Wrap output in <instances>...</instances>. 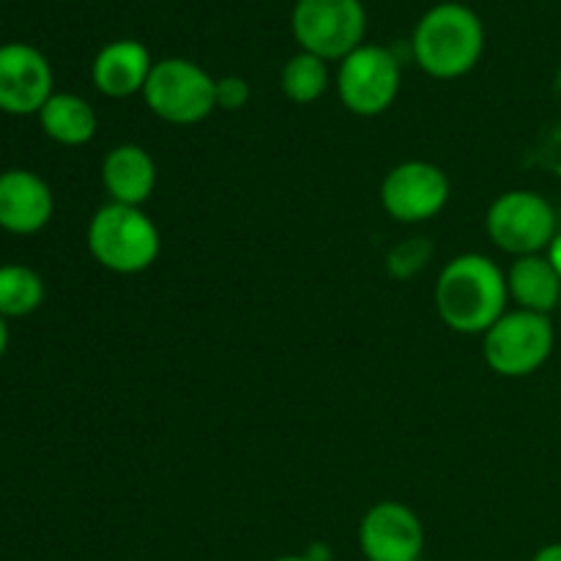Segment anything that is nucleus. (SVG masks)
I'll return each mask as SVG.
<instances>
[{
  "label": "nucleus",
  "mask_w": 561,
  "mask_h": 561,
  "mask_svg": "<svg viewBox=\"0 0 561 561\" xmlns=\"http://www.w3.org/2000/svg\"><path fill=\"white\" fill-rule=\"evenodd\" d=\"M436 312L453 332L485 334L507 312V272L480 252L453 257L436 283Z\"/></svg>",
  "instance_id": "1"
},
{
  "label": "nucleus",
  "mask_w": 561,
  "mask_h": 561,
  "mask_svg": "<svg viewBox=\"0 0 561 561\" xmlns=\"http://www.w3.org/2000/svg\"><path fill=\"white\" fill-rule=\"evenodd\" d=\"M411 49L425 75L436 80H458L480 64L485 27L469 5H433L416 25Z\"/></svg>",
  "instance_id": "2"
},
{
  "label": "nucleus",
  "mask_w": 561,
  "mask_h": 561,
  "mask_svg": "<svg viewBox=\"0 0 561 561\" xmlns=\"http://www.w3.org/2000/svg\"><path fill=\"white\" fill-rule=\"evenodd\" d=\"M88 250L107 272L140 274L157 263L162 236L142 208L107 203L88 222Z\"/></svg>",
  "instance_id": "3"
},
{
  "label": "nucleus",
  "mask_w": 561,
  "mask_h": 561,
  "mask_svg": "<svg viewBox=\"0 0 561 561\" xmlns=\"http://www.w3.org/2000/svg\"><path fill=\"white\" fill-rule=\"evenodd\" d=\"M142 99L164 124L195 126L217 110V80L192 60L164 58L153 64Z\"/></svg>",
  "instance_id": "4"
},
{
  "label": "nucleus",
  "mask_w": 561,
  "mask_h": 561,
  "mask_svg": "<svg viewBox=\"0 0 561 561\" xmlns=\"http://www.w3.org/2000/svg\"><path fill=\"white\" fill-rule=\"evenodd\" d=\"M553 343H557V332H553L551 316L513 310L504 312L482 334V356L496 376L524 378L551 359Z\"/></svg>",
  "instance_id": "5"
},
{
  "label": "nucleus",
  "mask_w": 561,
  "mask_h": 561,
  "mask_svg": "<svg viewBox=\"0 0 561 561\" xmlns=\"http://www.w3.org/2000/svg\"><path fill=\"white\" fill-rule=\"evenodd\" d=\"M485 230L493 244L510 255H542L557 239V211L531 190L504 192L488 208Z\"/></svg>",
  "instance_id": "6"
},
{
  "label": "nucleus",
  "mask_w": 561,
  "mask_h": 561,
  "mask_svg": "<svg viewBox=\"0 0 561 561\" xmlns=\"http://www.w3.org/2000/svg\"><path fill=\"white\" fill-rule=\"evenodd\" d=\"M290 25L301 53L318 55L329 64L362 47L367 14L362 0H299Z\"/></svg>",
  "instance_id": "7"
},
{
  "label": "nucleus",
  "mask_w": 561,
  "mask_h": 561,
  "mask_svg": "<svg viewBox=\"0 0 561 561\" xmlns=\"http://www.w3.org/2000/svg\"><path fill=\"white\" fill-rule=\"evenodd\" d=\"M340 102L348 113L376 118L387 113L400 93V64L392 49L381 44H362L340 60Z\"/></svg>",
  "instance_id": "8"
},
{
  "label": "nucleus",
  "mask_w": 561,
  "mask_h": 561,
  "mask_svg": "<svg viewBox=\"0 0 561 561\" xmlns=\"http://www.w3.org/2000/svg\"><path fill=\"white\" fill-rule=\"evenodd\" d=\"M447 173L438 164L411 159L389 170L381 181V206L394 222L414 225L438 217L449 201Z\"/></svg>",
  "instance_id": "9"
},
{
  "label": "nucleus",
  "mask_w": 561,
  "mask_h": 561,
  "mask_svg": "<svg viewBox=\"0 0 561 561\" xmlns=\"http://www.w3.org/2000/svg\"><path fill=\"white\" fill-rule=\"evenodd\" d=\"M359 548L367 561H416L425 551L420 515L403 502H378L359 524Z\"/></svg>",
  "instance_id": "10"
},
{
  "label": "nucleus",
  "mask_w": 561,
  "mask_h": 561,
  "mask_svg": "<svg viewBox=\"0 0 561 561\" xmlns=\"http://www.w3.org/2000/svg\"><path fill=\"white\" fill-rule=\"evenodd\" d=\"M53 96V69L31 44L0 47V110L9 115H38Z\"/></svg>",
  "instance_id": "11"
},
{
  "label": "nucleus",
  "mask_w": 561,
  "mask_h": 561,
  "mask_svg": "<svg viewBox=\"0 0 561 561\" xmlns=\"http://www.w3.org/2000/svg\"><path fill=\"white\" fill-rule=\"evenodd\" d=\"M55 211L53 190L31 170L0 173V228L16 236H31L47 228Z\"/></svg>",
  "instance_id": "12"
},
{
  "label": "nucleus",
  "mask_w": 561,
  "mask_h": 561,
  "mask_svg": "<svg viewBox=\"0 0 561 561\" xmlns=\"http://www.w3.org/2000/svg\"><path fill=\"white\" fill-rule=\"evenodd\" d=\"M153 60L146 44L135 38H121L99 49L93 58V85L110 99H126L142 93L148 77H151Z\"/></svg>",
  "instance_id": "13"
},
{
  "label": "nucleus",
  "mask_w": 561,
  "mask_h": 561,
  "mask_svg": "<svg viewBox=\"0 0 561 561\" xmlns=\"http://www.w3.org/2000/svg\"><path fill=\"white\" fill-rule=\"evenodd\" d=\"M102 184L110 203L142 208V203L151 201L157 190V162L137 142H121L104 157Z\"/></svg>",
  "instance_id": "14"
},
{
  "label": "nucleus",
  "mask_w": 561,
  "mask_h": 561,
  "mask_svg": "<svg viewBox=\"0 0 561 561\" xmlns=\"http://www.w3.org/2000/svg\"><path fill=\"white\" fill-rule=\"evenodd\" d=\"M507 290L518 310L551 316L561 299V279L546 255H524L510 266Z\"/></svg>",
  "instance_id": "15"
},
{
  "label": "nucleus",
  "mask_w": 561,
  "mask_h": 561,
  "mask_svg": "<svg viewBox=\"0 0 561 561\" xmlns=\"http://www.w3.org/2000/svg\"><path fill=\"white\" fill-rule=\"evenodd\" d=\"M38 124L49 140L60 146H85L96 137L99 118L91 104L75 93H53L42 110H38Z\"/></svg>",
  "instance_id": "16"
},
{
  "label": "nucleus",
  "mask_w": 561,
  "mask_h": 561,
  "mask_svg": "<svg viewBox=\"0 0 561 561\" xmlns=\"http://www.w3.org/2000/svg\"><path fill=\"white\" fill-rule=\"evenodd\" d=\"M44 301V279L31 266L5 263L0 266V316L25 318Z\"/></svg>",
  "instance_id": "17"
},
{
  "label": "nucleus",
  "mask_w": 561,
  "mask_h": 561,
  "mask_svg": "<svg viewBox=\"0 0 561 561\" xmlns=\"http://www.w3.org/2000/svg\"><path fill=\"white\" fill-rule=\"evenodd\" d=\"M329 85V69L327 60H321L318 55L299 53L283 66V75H279V88H283L285 96L294 104H312L323 96Z\"/></svg>",
  "instance_id": "18"
},
{
  "label": "nucleus",
  "mask_w": 561,
  "mask_h": 561,
  "mask_svg": "<svg viewBox=\"0 0 561 561\" xmlns=\"http://www.w3.org/2000/svg\"><path fill=\"white\" fill-rule=\"evenodd\" d=\"M433 255V244L427 239H405L392 247L387 255V272L394 279H411L427 266Z\"/></svg>",
  "instance_id": "19"
},
{
  "label": "nucleus",
  "mask_w": 561,
  "mask_h": 561,
  "mask_svg": "<svg viewBox=\"0 0 561 561\" xmlns=\"http://www.w3.org/2000/svg\"><path fill=\"white\" fill-rule=\"evenodd\" d=\"M250 104V82L244 77L225 75L217 80V107L222 110H244Z\"/></svg>",
  "instance_id": "20"
},
{
  "label": "nucleus",
  "mask_w": 561,
  "mask_h": 561,
  "mask_svg": "<svg viewBox=\"0 0 561 561\" xmlns=\"http://www.w3.org/2000/svg\"><path fill=\"white\" fill-rule=\"evenodd\" d=\"M546 257L551 261V266L557 268L559 279H561V233H557V239L551 241V247L546 250Z\"/></svg>",
  "instance_id": "21"
},
{
  "label": "nucleus",
  "mask_w": 561,
  "mask_h": 561,
  "mask_svg": "<svg viewBox=\"0 0 561 561\" xmlns=\"http://www.w3.org/2000/svg\"><path fill=\"white\" fill-rule=\"evenodd\" d=\"M531 561H561V542H551V546L540 548Z\"/></svg>",
  "instance_id": "22"
},
{
  "label": "nucleus",
  "mask_w": 561,
  "mask_h": 561,
  "mask_svg": "<svg viewBox=\"0 0 561 561\" xmlns=\"http://www.w3.org/2000/svg\"><path fill=\"white\" fill-rule=\"evenodd\" d=\"M5 348H9V327H5V318L0 316V359H3Z\"/></svg>",
  "instance_id": "23"
},
{
  "label": "nucleus",
  "mask_w": 561,
  "mask_h": 561,
  "mask_svg": "<svg viewBox=\"0 0 561 561\" xmlns=\"http://www.w3.org/2000/svg\"><path fill=\"white\" fill-rule=\"evenodd\" d=\"M274 561H310L307 557H279V559H274Z\"/></svg>",
  "instance_id": "24"
},
{
  "label": "nucleus",
  "mask_w": 561,
  "mask_h": 561,
  "mask_svg": "<svg viewBox=\"0 0 561 561\" xmlns=\"http://www.w3.org/2000/svg\"><path fill=\"white\" fill-rule=\"evenodd\" d=\"M416 561H427V559H425V557H422V559H416Z\"/></svg>",
  "instance_id": "25"
}]
</instances>
